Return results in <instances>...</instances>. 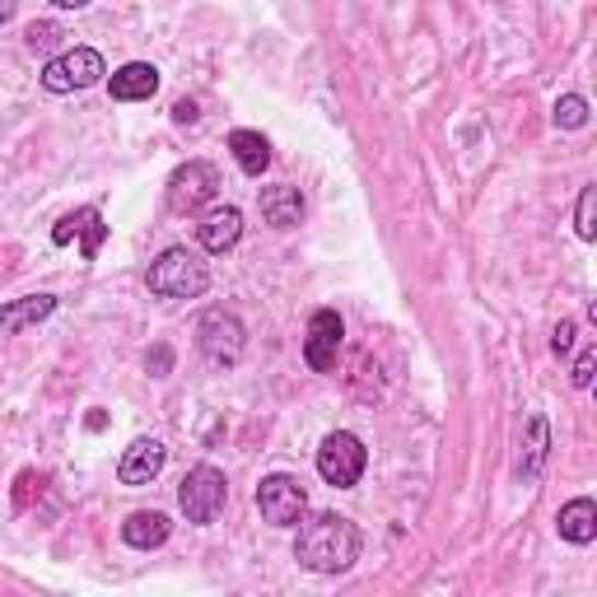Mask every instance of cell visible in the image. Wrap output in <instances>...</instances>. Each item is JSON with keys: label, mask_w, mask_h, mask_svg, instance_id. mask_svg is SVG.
Instances as JSON below:
<instances>
[{"label": "cell", "mask_w": 597, "mask_h": 597, "mask_svg": "<svg viewBox=\"0 0 597 597\" xmlns=\"http://www.w3.org/2000/svg\"><path fill=\"white\" fill-rule=\"evenodd\" d=\"M197 346H201V355L210 364H238L243 355V346H248V331H243V323L234 318V313H224V308H210L201 327H197Z\"/></svg>", "instance_id": "obj_8"}, {"label": "cell", "mask_w": 597, "mask_h": 597, "mask_svg": "<svg viewBox=\"0 0 597 597\" xmlns=\"http://www.w3.org/2000/svg\"><path fill=\"white\" fill-rule=\"evenodd\" d=\"M173 121H197V103H191V98L173 103Z\"/></svg>", "instance_id": "obj_27"}, {"label": "cell", "mask_w": 597, "mask_h": 597, "mask_svg": "<svg viewBox=\"0 0 597 597\" xmlns=\"http://www.w3.org/2000/svg\"><path fill=\"white\" fill-rule=\"evenodd\" d=\"M294 560L313 574H346L360 560V528L341 514H313L298 518Z\"/></svg>", "instance_id": "obj_1"}, {"label": "cell", "mask_w": 597, "mask_h": 597, "mask_svg": "<svg viewBox=\"0 0 597 597\" xmlns=\"http://www.w3.org/2000/svg\"><path fill=\"white\" fill-rule=\"evenodd\" d=\"M113 98L117 103H140V98H150L154 90H160V70H154L150 61H127L121 70H113Z\"/></svg>", "instance_id": "obj_15"}, {"label": "cell", "mask_w": 597, "mask_h": 597, "mask_svg": "<svg viewBox=\"0 0 597 597\" xmlns=\"http://www.w3.org/2000/svg\"><path fill=\"white\" fill-rule=\"evenodd\" d=\"M164 463H168V448L160 444V438H136L117 463V481L121 485H150L164 471Z\"/></svg>", "instance_id": "obj_11"}, {"label": "cell", "mask_w": 597, "mask_h": 597, "mask_svg": "<svg viewBox=\"0 0 597 597\" xmlns=\"http://www.w3.org/2000/svg\"><path fill=\"white\" fill-rule=\"evenodd\" d=\"M593 368H597V350L584 346V350H578V360H574V388H588V383H593Z\"/></svg>", "instance_id": "obj_23"}, {"label": "cell", "mask_w": 597, "mask_h": 597, "mask_svg": "<svg viewBox=\"0 0 597 597\" xmlns=\"http://www.w3.org/2000/svg\"><path fill=\"white\" fill-rule=\"evenodd\" d=\"M555 528L565 541H574V547H588V541L597 537V504L584 495V500H570L565 508H560Z\"/></svg>", "instance_id": "obj_17"}, {"label": "cell", "mask_w": 597, "mask_h": 597, "mask_svg": "<svg viewBox=\"0 0 597 597\" xmlns=\"http://www.w3.org/2000/svg\"><path fill=\"white\" fill-rule=\"evenodd\" d=\"M145 368H150L154 378H164L168 368H173V350H168V346H154V350H150V360H145Z\"/></svg>", "instance_id": "obj_25"}, {"label": "cell", "mask_w": 597, "mask_h": 597, "mask_svg": "<svg viewBox=\"0 0 597 597\" xmlns=\"http://www.w3.org/2000/svg\"><path fill=\"white\" fill-rule=\"evenodd\" d=\"M257 508L271 528H298V518L308 514V490L290 471H276V477L257 485Z\"/></svg>", "instance_id": "obj_4"}, {"label": "cell", "mask_w": 597, "mask_h": 597, "mask_svg": "<svg viewBox=\"0 0 597 597\" xmlns=\"http://www.w3.org/2000/svg\"><path fill=\"white\" fill-rule=\"evenodd\" d=\"M80 238V253L84 257H98V248L103 243H108V224H103V215L94 206H80V210H70V215L57 224V230H51V243H57V248H66V243H75Z\"/></svg>", "instance_id": "obj_10"}, {"label": "cell", "mask_w": 597, "mask_h": 597, "mask_svg": "<svg viewBox=\"0 0 597 597\" xmlns=\"http://www.w3.org/2000/svg\"><path fill=\"white\" fill-rule=\"evenodd\" d=\"M551 350H555V355H570V350H574V323H560V327H555Z\"/></svg>", "instance_id": "obj_26"}, {"label": "cell", "mask_w": 597, "mask_h": 597, "mask_svg": "<svg viewBox=\"0 0 597 597\" xmlns=\"http://www.w3.org/2000/svg\"><path fill=\"white\" fill-rule=\"evenodd\" d=\"M24 38H28V47L33 51H51V47H61V38H66V28L61 24H28V33H24Z\"/></svg>", "instance_id": "obj_21"}, {"label": "cell", "mask_w": 597, "mask_h": 597, "mask_svg": "<svg viewBox=\"0 0 597 597\" xmlns=\"http://www.w3.org/2000/svg\"><path fill=\"white\" fill-rule=\"evenodd\" d=\"M14 10H20V0H0V24H10Z\"/></svg>", "instance_id": "obj_28"}, {"label": "cell", "mask_w": 597, "mask_h": 597, "mask_svg": "<svg viewBox=\"0 0 597 597\" xmlns=\"http://www.w3.org/2000/svg\"><path fill=\"white\" fill-rule=\"evenodd\" d=\"M238 238H243V210H234V206H215L197 224V243L206 253H230Z\"/></svg>", "instance_id": "obj_12"}, {"label": "cell", "mask_w": 597, "mask_h": 597, "mask_svg": "<svg viewBox=\"0 0 597 597\" xmlns=\"http://www.w3.org/2000/svg\"><path fill=\"white\" fill-rule=\"evenodd\" d=\"M206 290H210L206 261L187 248H168L150 267V294H160V298H201Z\"/></svg>", "instance_id": "obj_2"}, {"label": "cell", "mask_w": 597, "mask_h": 597, "mask_svg": "<svg viewBox=\"0 0 597 597\" xmlns=\"http://www.w3.org/2000/svg\"><path fill=\"white\" fill-rule=\"evenodd\" d=\"M220 197V168L206 160H187L168 178V210L173 215H197Z\"/></svg>", "instance_id": "obj_3"}, {"label": "cell", "mask_w": 597, "mask_h": 597, "mask_svg": "<svg viewBox=\"0 0 597 597\" xmlns=\"http://www.w3.org/2000/svg\"><path fill=\"white\" fill-rule=\"evenodd\" d=\"M593 201H597V191H593V187L578 191V215H574V230H578V238H597V224H593Z\"/></svg>", "instance_id": "obj_22"}, {"label": "cell", "mask_w": 597, "mask_h": 597, "mask_svg": "<svg viewBox=\"0 0 597 597\" xmlns=\"http://www.w3.org/2000/svg\"><path fill=\"white\" fill-rule=\"evenodd\" d=\"M103 75H108V66H103V57H98L94 47H70V51H61L57 61H47L43 90L47 94H75V90H90V84H98Z\"/></svg>", "instance_id": "obj_5"}, {"label": "cell", "mask_w": 597, "mask_h": 597, "mask_svg": "<svg viewBox=\"0 0 597 597\" xmlns=\"http://www.w3.org/2000/svg\"><path fill=\"white\" fill-rule=\"evenodd\" d=\"M168 532H173V523H168V514H160V508H140V514H131L121 523V537H127V547H136V551L164 547Z\"/></svg>", "instance_id": "obj_16"}, {"label": "cell", "mask_w": 597, "mask_h": 597, "mask_svg": "<svg viewBox=\"0 0 597 597\" xmlns=\"http://www.w3.org/2000/svg\"><path fill=\"white\" fill-rule=\"evenodd\" d=\"M51 5H61V10H84L90 0H51Z\"/></svg>", "instance_id": "obj_29"}, {"label": "cell", "mask_w": 597, "mask_h": 597, "mask_svg": "<svg viewBox=\"0 0 597 597\" xmlns=\"http://www.w3.org/2000/svg\"><path fill=\"white\" fill-rule=\"evenodd\" d=\"M57 313V298L51 294H24V298H10L5 308H0V337H14V331H24L33 323H43Z\"/></svg>", "instance_id": "obj_14"}, {"label": "cell", "mask_w": 597, "mask_h": 597, "mask_svg": "<svg viewBox=\"0 0 597 597\" xmlns=\"http://www.w3.org/2000/svg\"><path fill=\"white\" fill-rule=\"evenodd\" d=\"M224 500H230V481H224V471L215 467H191L187 471V481L178 490V504H183V514L187 523H215L220 518V508Z\"/></svg>", "instance_id": "obj_6"}, {"label": "cell", "mask_w": 597, "mask_h": 597, "mask_svg": "<svg viewBox=\"0 0 597 597\" xmlns=\"http://www.w3.org/2000/svg\"><path fill=\"white\" fill-rule=\"evenodd\" d=\"M230 150H234V160H238V168L248 173V178H261L267 173V164H271V140L261 136V131H234L230 136Z\"/></svg>", "instance_id": "obj_19"}, {"label": "cell", "mask_w": 597, "mask_h": 597, "mask_svg": "<svg viewBox=\"0 0 597 597\" xmlns=\"http://www.w3.org/2000/svg\"><path fill=\"white\" fill-rule=\"evenodd\" d=\"M47 481L38 477V471H24V477H20V490H14V504H20V508H28V500H33V490H43Z\"/></svg>", "instance_id": "obj_24"}, {"label": "cell", "mask_w": 597, "mask_h": 597, "mask_svg": "<svg viewBox=\"0 0 597 597\" xmlns=\"http://www.w3.org/2000/svg\"><path fill=\"white\" fill-rule=\"evenodd\" d=\"M588 121V103L578 98V94H565L555 103V127H565V131H578Z\"/></svg>", "instance_id": "obj_20"}, {"label": "cell", "mask_w": 597, "mask_h": 597, "mask_svg": "<svg viewBox=\"0 0 597 597\" xmlns=\"http://www.w3.org/2000/svg\"><path fill=\"white\" fill-rule=\"evenodd\" d=\"M547 458H551V425H547V415H532L528 420V444H523V458H518V477L537 481Z\"/></svg>", "instance_id": "obj_18"}, {"label": "cell", "mask_w": 597, "mask_h": 597, "mask_svg": "<svg viewBox=\"0 0 597 597\" xmlns=\"http://www.w3.org/2000/svg\"><path fill=\"white\" fill-rule=\"evenodd\" d=\"M364 463H368V453L364 444L350 430H337V434H327L323 438V448H318V477L327 485H337V490H350L360 477H364Z\"/></svg>", "instance_id": "obj_7"}, {"label": "cell", "mask_w": 597, "mask_h": 597, "mask_svg": "<svg viewBox=\"0 0 597 597\" xmlns=\"http://www.w3.org/2000/svg\"><path fill=\"white\" fill-rule=\"evenodd\" d=\"M341 337H346V327L341 318L331 308H318L308 318V337H304V360L308 368H318V374H331L337 368V355H341Z\"/></svg>", "instance_id": "obj_9"}, {"label": "cell", "mask_w": 597, "mask_h": 597, "mask_svg": "<svg viewBox=\"0 0 597 597\" xmlns=\"http://www.w3.org/2000/svg\"><path fill=\"white\" fill-rule=\"evenodd\" d=\"M261 215H267L271 230H298L304 224V197H298V187L290 183L261 187Z\"/></svg>", "instance_id": "obj_13"}]
</instances>
